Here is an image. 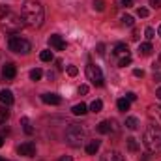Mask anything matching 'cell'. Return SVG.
<instances>
[{
    "label": "cell",
    "mask_w": 161,
    "mask_h": 161,
    "mask_svg": "<svg viewBox=\"0 0 161 161\" xmlns=\"http://www.w3.org/2000/svg\"><path fill=\"white\" fill-rule=\"evenodd\" d=\"M21 17H23L26 26L40 28L43 25V19H45V9L38 0H25L23 9H21Z\"/></svg>",
    "instance_id": "1"
},
{
    "label": "cell",
    "mask_w": 161,
    "mask_h": 161,
    "mask_svg": "<svg viewBox=\"0 0 161 161\" xmlns=\"http://www.w3.org/2000/svg\"><path fill=\"white\" fill-rule=\"evenodd\" d=\"M0 26H2V30H4L6 34H17V32H21V30H23L25 21H23V17H21V15L8 11V13L0 15Z\"/></svg>",
    "instance_id": "2"
},
{
    "label": "cell",
    "mask_w": 161,
    "mask_h": 161,
    "mask_svg": "<svg viewBox=\"0 0 161 161\" xmlns=\"http://www.w3.org/2000/svg\"><path fill=\"white\" fill-rule=\"evenodd\" d=\"M142 144L146 146L148 152H152V154L158 152L161 148V127H158V125L146 127V131L142 135Z\"/></svg>",
    "instance_id": "3"
},
{
    "label": "cell",
    "mask_w": 161,
    "mask_h": 161,
    "mask_svg": "<svg viewBox=\"0 0 161 161\" xmlns=\"http://www.w3.org/2000/svg\"><path fill=\"white\" fill-rule=\"evenodd\" d=\"M66 142L73 148H79L80 144L86 141V129L84 125H79V124H69V127L66 129Z\"/></svg>",
    "instance_id": "4"
},
{
    "label": "cell",
    "mask_w": 161,
    "mask_h": 161,
    "mask_svg": "<svg viewBox=\"0 0 161 161\" xmlns=\"http://www.w3.org/2000/svg\"><path fill=\"white\" fill-rule=\"evenodd\" d=\"M9 51L11 53H15V54H28L30 51H32V45H30V41L25 40V38H21V36H15V34H11L9 36Z\"/></svg>",
    "instance_id": "5"
},
{
    "label": "cell",
    "mask_w": 161,
    "mask_h": 161,
    "mask_svg": "<svg viewBox=\"0 0 161 161\" xmlns=\"http://www.w3.org/2000/svg\"><path fill=\"white\" fill-rule=\"evenodd\" d=\"M86 77H88V80H90L92 84L103 86V73H101V69H99L96 64H88V66H86Z\"/></svg>",
    "instance_id": "6"
},
{
    "label": "cell",
    "mask_w": 161,
    "mask_h": 161,
    "mask_svg": "<svg viewBox=\"0 0 161 161\" xmlns=\"http://www.w3.org/2000/svg\"><path fill=\"white\" fill-rule=\"evenodd\" d=\"M17 154L19 156H25V158H34L36 156V144L34 142H23L19 148H17Z\"/></svg>",
    "instance_id": "7"
},
{
    "label": "cell",
    "mask_w": 161,
    "mask_h": 161,
    "mask_svg": "<svg viewBox=\"0 0 161 161\" xmlns=\"http://www.w3.org/2000/svg\"><path fill=\"white\" fill-rule=\"evenodd\" d=\"M148 116H150L152 122H156L158 127H161V107H158V105H150V107H148Z\"/></svg>",
    "instance_id": "8"
},
{
    "label": "cell",
    "mask_w": 161,
    "mask_h": 161,
    "mask_svg": "<svg viewBox=\"0 0 161 161\" xmlns=\"http://www.w3.org/2000/svg\"><path fill=\"white\" fill-rule=\"evenodd\" d=\"M41 101L47 103V105H60V103H62V97H60L58 94L45 92V94H41Z\"/></svg>",
    "instance_id": "9"
},
{
    "label": "cell",
    "mask_w": 161,
    "mask_h": 161,
    "mask_svg": "<svg viewBox=\"0 0 161 161\" xmlns=\"http://www.w3.org/2000/svg\"><path fill=\"white\" fill-rule=\"evenodd\" d=\"M49 45L53 47V49H56V51H64L66 49V41L62 36H58V34H53L51 38H49Z\"/></svg>",
    "instance_id": "10"
},
{
    "label": "cell",
    "mask_w": 161,
    "mask_h": 161,
    "mask_svg": "<svg viewBox=\"0 0 161 161\" xmlns=\"http://www.w3.org/2000/svg\"><path fill=\"white\" fill-rule=\"evenodd\" d=\"M2 75H4L6 79H15V75H17V68H15V64L6 62V64L2 66Z\"/></svg>",
    "instance_id": "11"
},
{
    "label": "cell",
    "mask_w": 161,
    "mask_h": 161,
    "mask_svg": "<svg viewBox=\"0 0 161 161\" xmlns=\"http://www.w3.org/2000/svg\"><path fill=\"white\" fill-rule=\"evenodd\" d=\"M0 103H2V105H6V107H8V105H11V103H13V94H11L9 90H6V88H4V90H0Z\"/></svg>",
    "instance_id": "12"
},
{
    "label": "cell",
    "mask_w": 161,
    "mask_h": 161,
    "mask_svg": "<svg viewBox=\"0 0 161 161\" xmlns=\"http://www.w3.org/2000/svg\"><path fill=\"white\" fill-rule=\"evenodd\" d=\"M101 161H125V159H124V156H122L120 152H116V150H109V152L103 156V159Z\"/></svg>",
    "instance_id": "13"
},
{
    "label": "cell",
    "mask_w": 161,
    "mask_h": 161,
    "mask_svg": "<svg viewBox=\"0 0 161 161\" xmlns=\"http://www.w3.org/2000/svg\"><path fill=\"white\" fill-rule=\"evenodd\" d=\"M99 146H101V141H90V142L86 144V154H88V156H94V154H97Z\"/></svg>",
    "instance_id": "14"
},
{
    "label": "cell",
    "mask_w": 161,
    "mask_h": 161,
    "mask_svg": "<svg viewBox=\"0 0 161 161\" xmlns=\"http://www.w3.org/2000/svg\"><path fill=\"white\" fill-rule=\"evenodd\" d=\"M113 53L120 54V56H127L129 54V47H127V43H116L114 49H113Z\"/></svg>",
    "instance_id": "15"
},
{
    "label": "cell",
    "mask_w": 161,
    "mask_h": 161,
    "mask_svg": "<svg viewBox=\"0 0 161 161\" xmlns=\"http://www.w3.org/2000/svg\"><path fill=\"white\" fill-rule=\"evenodd\" d=\"M111 129H113V125H111V122L109 120H101L99 124H97V133H101V135L111 133Z\"/></svg>",
    "instance_id": "16"
},
{
    "label": "cell",
    "mask_w": 161,
    "mask_h": 161,
    "mask_svg": "<svg viewBox=\"0 0 161 161\" xmlns=\"http://www.w3.org/2000/svg\"><path fill=\"white\" fill-rule=\"evenodd\" d=\"M71 113H73L75 116H84V114L88 113V107H86L84 103H77V105L71 107Z\"/></svg>",
    "instance_id": "17"
},
{
    "label": "cell",
    "mask_w": 161,
    "mask_h": 161,
    "mask_svg": "<svg viewBox=\"0 0 161 161\" xmlns=\"http://www.w3.org/2000/svg\"><path fill=\"white\" fill-rule=\"evenodd\" d=\"M125 127H127V129H131V131L139 129V120H137L135 116H127V118H125Z\"/></svg>",
    "instance_id": "18"
},
{
    "label": "cell",
    "mask_w": 161,
    "mask_h": 161,
    "mask_svg": "<svg viewBox=\"0 0 161 161\" xmlns=\"http://www.w3.org/2000/svg\"><path fill=\"white\" fill-rule=\"evenodd\" d=\"M21 125H23V129H25L26 135H32V133H34V127H32V124H30V120H28L26 116L21 118Z\"/></svg>",
    "instance_id": "19"
},
{
    "label": "cell",
    "mask_w": 161,
    "mask_h": 161,
    "mask_svg": "<svg viewBox=\"0 0 161 161\" xmlns=\"http://www.w3.org/2000/svg\"><path fill=\"white\" fill-rule=\"evenodd\" d=\"M152 51H154V49H152V45H150L148 41H146V43H141V45H139V53H141L142 56H148V54H152Z\"/></svg>",
    "instance_id": "20"
},
{
    "label": "cell",
    "mask_w": 161,
    "mask_h": 161,
    "mask_svg": "<svg viewBox=\"0 0 161 161\" xmlns=\"http://www.w3.org/2000/svg\"><path fill=\"white\" fill-rule=\"evenodd\" d=\"M101 109H103V101H101V99H94V101L90 103V111H92V113H99Z\"/></svg>",
    "instance_id": "21"
},
{
    "label": "cell",
    "mask_w": 161,
    "mask_h": 161,
    "mask_svg": "<svg viewBox=\"0 0 161 161\" xmlns=\"http://www.w3.org/2000/svg\"><path fill=\"white\" fill-rule=\"evenodd\" d=\"M116 107H118V111L125 113V111H129V101H127L125 97H122V99H118V101H116Z\"/></svg>",
    "instance_id": "22"
},
{
    "label": "cell",
    "mask_w": 161,
    "mask_h": 161,
    "mask_svg": "<svg viewBox=\"0 0 161 161\" xmlns=\"http://www.w3.org/2000/svg\"><path fill=\"white\" fill-rule=\"evenodd\" d=\"M127 150H129V152H137V150H139V142H137V139H133V137L127 139Z\"/></svg>",
    "instance_id": "23"
},
{
    "label": "cell",
    "mask_w": 161,
    "mask_h": 161,
    "mask_svg": "<svg viewBox=\"0 0 161 161\" xmlns=\"http://www.w3.org/2000/svg\"><path fill=\"white\" fill-rule=\"evenodd\" d=\"M40 58L43 60V62H51L54 56H53V51H41L40 53Z\"/></svg>",
    "instance_id": "24"
},
{
    "label": "cell",
    "mask_w": 161,
    "mask_h": 161,
    "mask_svg": "<svg viewBox=\"0 0 161 161\" xmlns=\"http://www.w3.org/2000/svg\"><path fill=\"white\" fill-rule=\"evenodd\" d=\"M41 77H43V71H41L40 68H36V69H32V71H30V79H32V80H40Z\"/></svg>",
    "instance_id": "25"
},
{
    "label": "cell",
    "mask_w": 161,
    "mask_h": 161,
    "mask_svg": "<svg viewBox=\"0 0 161 161\" xmlns=\"http://www.w3.org/2000/svg\"><path fill=\"white\" fill-rule=\"evenodd\" d=\"M122 25H124V26H133V25H135V19H133L131 15H124V17H122Z\"/></svg>",
    "instance_id": "26"
},
{
    "label": "cell",
    "mask_w": 161,
    "mask_h": 161,
    "mask_svg": "<svg viewBox=\"0 0 161 161\" xmlns=\"http://www.w3.org/2000/svg\"><path fill=\"white\" fill-rule=\"evenodd\" d=\"M8 118H9V111L6 107H0V124H4Z\"/></svg>",
    "instance_id": "27"
},
{
    "label": "cell",
    "mask_w": 161,
    "mask_h": 161,
    "mask_svg": "<svg viewBox=\"0 0 161 161\" xmlns=\"http://www.w3.org/2000/svg\"><path fill=\"white\" fill-rule=\"evenodd\" d=\"M92 6H94L96 11H103V9H105V2H103V0H94Z\"/></svg>",
    "instance_id": "28"
},
{
    "label": "cell",
    "mask_w": 161,
    "mask_h": 161,
    "mask_svg": "<svg viewBox=\"0 0 161 161\" xmlns=\"http://www.w3.org/2000/svg\"><path fill=\"white\" fill-rule=\"evenodd\" d=\"M129 64H131V56H129V54H127V56H122L120 62H118L120 68H125V66H129Z\"/></svg>",
    "instance_id": "29"
},
{
    "label": "cell",
    "mask_w": 161,
    "mask_h": 161,
    "mask_svg": "<svg viewBox=\"0 0 161 161\" xmlns=\"http://www.w3.org/2000/svg\"><path fill=\"white\" fill-rule=\"evenodd\" d=\"M144 36H146V40H154V38H156V30L148 26V28L144 30Z\"/></svg>",
    "instance_id": "30"
},
{
    "label": "cell",
    "mask_w": 161,
    "mask_h": 161,
    "mask_svg": "<svg viewBox=\"0 0 161 161\" xmlns=\"http://www.w3.org/2000/svg\"><path fill=\"white\" fill-rule=\"evenodd\" d=\"M77 73H79V68L77 66H68V75L69 77H75Z\"/></svg>",
    "instance_id": "31"
},
{
    "label": "cell",
    "mask_w": 161,
    "mask_h": 161,
    "mask_svg": "<svg viewBox=\"0 0 161 161\" xmlns=\"http://www.w3.org/2000/svg\"><path fill=\"white\" fill-rule=\"evenodd\" d=\"M118 6L120 8H131L133 6V0H118Z\"/></svg>",
    "instance_id": "32"
},
{
    "label": "cell",
    "mask_w": 161,
    "mask_h": 161,
    "mask_svg": "<svg viewBox=\"0 0 161 161\" xmlns=\"http://www.w3.org/2000/svg\"><path fill=\"white\" fill-rule=\"evenodd\" d=\"M148 13H150V11H148L146 8H139V9H137V15H139V17H142V19H144V17H148Z\"/></svg>",
    "instance_id": "33"
},
{
    "label": "cell",
    "mask_w": 161,
    "mask_h": 161,
    "mask_svg": "<svg viewBox=\"0 0 161 161\" xmlns=\"http://www.w3.org/2000/svg\"><path fill=\"white\" fill-rule=\"evenodd\" d=\"M125 99L131 103V101H135V99H137V94H135V92H127V94H125Z\"/></svg>",
    "instance_id": "34"
},
{
    "label": "cell",
    "mask_w": 161,
    "mask_h": 161,
    "mask_svg": "<svg viewBox=\"0 0 161 161\" xmlns=\"http://www.w3.org/2000/svg\"><path fill=\"white\" fill-rule=\"evenodd\" d=\"M97 54H99V56H103V54H105V45H103V43H99V45H97Z\"/></svg>",
    "instance_id": "35"
},
{
    "label": "cell",
    "mask_w": 161,
    "mask_h": 161,
    "mask_svg": "<svg viewBox=\"0 0 161 161\" xmlns=\"http://www.w3.org/2000/svg\"><path fill=\"white\" fill-rule=\"evenodd\" d=\"M79 94H82V96H84V94H88V86H86V84H80V86H79Z\"/></svg>",
    "instance_id": "36"
},
{
    "label": "cell",
    "mask_w": 161,
    "mask_h": 161,
    "mask_svg": "<svg viewBox=\"0 0 161 161\" xmlns=\"http://www.w3.org/2000/svg\"><path fill=\"white\" fill-rule=\"evenodd\" d=\"M150 6L152 8H161V0H150Z\"/></svg>",
    "instance_id": "37"
},
{
    "label": "cell",
    "mask_w": 161,
    "mask_h": 161,
    "mask_svg": "<svg viewBox=\"0 0 161 161\" xmlns=\"http://www.w3.org/2000/svg\"><path fill=\"white\" fill-rule=\"evenodd\" d=\"M133 75L135 77H144V71L142 69H133Z\"/></svg>",
    "instance_id": "38"
},
{
    "label": "cell",
    "mask_w": 161,
    "mask_h": 161,
    "mask_svg": "<svg viewBox=\"0 0 161 161\" xmlns=\"http://www.w3.org/2000/svg\"><path fill=\"white\" fill-rule=\"evenodd\" d=\"M58 161H73V158H71V156H62Z\"/></svg>",
    "instance_id": "39"
},
{
    "label": "cell",
    "mask_w": 161,
    "mask_h": 161,
    "mask_svg": "<svg viewBox=\"0 0 161 161\" xmlns=\"http://www.w3.org/2000/svg\"><path fill=\"white\" fill-rule=\"evenodd\" d=\"M156 96H158V97H159V99H161V86H159V88H158V92H156Z\"/></svg>",
    "instance_id": "40"
},
{
    "label": "cell",
    "mask_w": 161,
    "mask_h": 161,
    "mask_svg": "<svg viewBox=\"0 0 161 161\" xmlns=\"http://www.w3.org/2000/svg\"><path fill=\"white\" fill-rule=\"evenodd\" d=\"M2 146H4V137L0 135V148H2Z\"/></svg>",
    "instance_id": "41"
},
{
    "label": "cell",
    "mask_w": 161,
    "mask_h": 161,
    "mask_svg": "<svg viewBox=\"0 0 161 161\" xmlns=\"http://www.w3.org/2000/svg\"><path fill=\"white\" fill-rule=\"evenodd\" d=\"M158 36H161V26L158 28Z\"/></svg>",
    "instance_id": "42"
},
{
    "label": "cell",
    "mask_w": 161,
    "mask_h": 161,
    "mask_svg": "<svg viewBox=\"0 0 161 161\" xmlns=\"http://www.w3.org/2000/svg\"><path fill=\"white\" fill-rule=\"evenodd\" d=\"M0 161H6V159H2V158H0Z\"/></svg>",
    "instance_id": "43"
},
{
    "label": "cell",
    "mask_w": 161,
    "mask_h": 161,
    "mask_svg": "<svg viewBox=\"0 0 161 161\" xmlns=\"http://www.w3.org/2000/svg\"><path fill=\"white\" fill-rule=\"evenodd\" d=\"M159 60H161V54H159Z\"/></svg>",
    "instance_id": "44"
}]
</instances>
